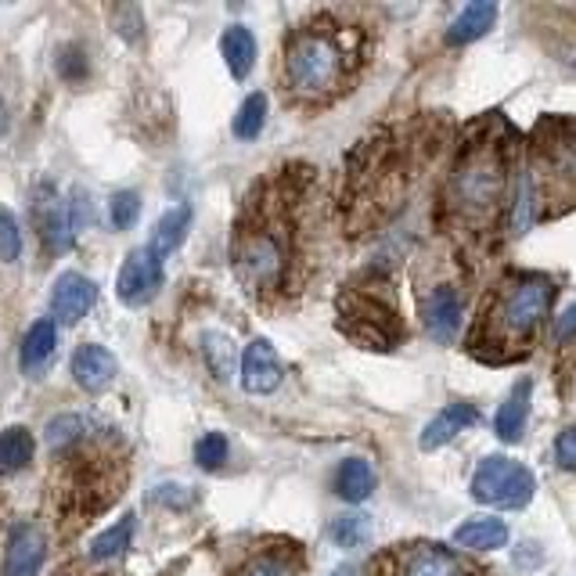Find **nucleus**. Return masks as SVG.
Listing matches in <instances>:
<instances>
[{"label": "nucleus", "mask_w": 576, "mask_h": 576, "mask_svg": "<svg viewBox=\"0 0 576 576\" xmlns=\"http://www.w3.org/2000/svg\"><path fill=\"white\" fill-rule=\"evenodd\" d=\"M371 490H374V469L364 457H346L336 472V494L350 504H360L371 497Z\"/></svg>", "instance_id": "5701e85b"}, {"label": "nucleus", "mask_w": 576, "mask_h": 576, "mask_svg": "<svg viewBox=\"0 0 576 576\" xmlns=\"http://www.w3.org/2000/svg\"><path fill=\"white\" fill-rule=\"evenodd\" d=\"M555 339L562 342V346H566V342H573L576 339V307H569L566 313H562V317H555Z\"/></svg>", "instance_id": "f704fd0d"}, {"label": "nucleus", "mask_w": 576, "mask_h": 576, "mask_svg": "<svg viewBox=\"0 0 576 576\" xmlns=\"http://www.w3.org/2000/svg\"><path fill=\"white\" fill-rule=\"evenodd\" d=\"M555 457L562 469H576V425H569L566 432H558L555 440Z\"/></svg>", "instance_id": "72a5a7b5"}, {"label": "nucleus", "mask_w": 576, "mask_h": 576, "mask_svg": "<svg viewBox=\"0 0 576 576\" xmlns=\"http://www.w3.org/2000/svg\"><path fill=\"white\" fill-rule=\"evenodd\" d=\"M264 123H267V94H249L241 101L238 115H235V137L238 141H256Z\"/></svg>", "instance_id": "bb28decb"}, {"label": "nucleus", "mask_w": 576, "mask_h": 576, "mask_svg": "<svg viewBox=\"0 0 576 576\" xmlns=\"http://www.w3.org/2000/svg\"><path fill=\"white\" fill-rule=\"evenodd\" d=\"M238 576H299V558L292 552H264Z\"/></svg>", "instance_id": "cd10ccee"}, {"label": "nucleus", "mask_w": 576, "mask_h": 576, "mask_svg": "<svg viewBox=\"0 0 576 576\" xmlns=\"http://www.w3.org/2000/svg\"><path fill=\"white\" fill-rule=\"evenodd\" d=\"M37 454V443H33V432L22 429V425H11L0 432V472H22L29 469V461Z\"/></svg>", "instance_id": "b1692460"}, {"label": "nucleus", "mask_w": 576, "mask_h": 576, "mask_svg": "<svg viewBox=\"0 0 576 576\" xmlns=\"http://www.w3.org/2000/svg\"><path fill=\"white\" fill-rule=\"evenodd\" d=\"M187 230H192V206H173V209H166L163 216H158L148 249L163 259L173 249H181V241L187 238Z\"/></svg>", "instance_id": "4be33fe9"}, {"label": "nucleus", "mask_w": 576, "mask_h": 576, "mask_svg": "<svg viewBox=\"0 0 576 576\" xmlns=\"http://www.w3.org/2000/svg\"><path fill=\"white\" fill-rule=\"evenodd\" d=\"M83 432V418L80 414H58L48 425V446L51 451H65V446H76Z\"/></svg>", "instance_id": "7c9ffc66"}, {"label": "nucleus", "mask_w": 576, "mask_h": 576, "mask_svg": "<svg viewBox=\"0 0 576 576\" xmlns=\"http://www.w3.org/2000/svg\"><path fill=\"white\" fill-rule=\"evenodd\" d=\"M475 422H480V411L472 408V403H451V408H443L432 422L425 425L422 432V451H440L443 443H451L457 432H465L472 429Z\"/></svg>", "instance_id": "dca6fc26"}, {"label": "nucleus", "mask_w": 576, "mask_h": 576, "mask_svg": "<svg viewBox=\"0 0 576 576\" xmlns=\"http://www.w3.org/2000/svg\"><path fill=\"white\" fill-rule=\"evenodd\" d=\"M339 313H342V328L364 346H379V350H385V346H393L400 336L397 307L389 299H379L374 292L342 296Z\"/></svg>", "instance_id": "0eeeda50"}, {"label": "nucleus", "mask_w": 576, "mask_h": 576, "mask_svg": "<svg viewBox=\"0 0 576 576\" xmlns=\"http://www.w3.org/2000/svg\"><path fill=\"white\" fill-rule=\"evenodd\" d=\"M368 537H371L368 515H342V518H336V526H331V541L339 547H360Z\"/></svg>", "instance_id": "c85d7f7f"}, {"label": "nucleus", "mask_w": 576, "mask_h": 576, "mask_svg": "<svg viewBox=\"0 0 576 576\" xmlns=\"http://www.w3.org/2000/svg\"><path fill=\"white\" fill-rule=\"evenodd\" d=\"M37 224H40L43 245L54 253H65L72 238H76V213H72V202H65L54 192H48L37 202Z\"/></svg>", "instance_id": "f8f14e48"}, {"label": "nucleus", "mask_w": 576, "mask_h": 576, "mask_svg": "<svg viewBox=\"0 0 576 576\" xmlns=\"http://www.w3.org/2000/svg\"><path fill=\"white\" fill-rule=\"evenodd\" d=\"M555 302V281L541 270H512L486 296L469 331V353L483 364L526 360L547 310Z\"/></svg>", "instance_id": "f03ea898"}, {"label": "nucleus", "mask_w": 576, "mask_h": 576, "mask_svg": "<svg viewBox=\"0 0 576 576\" xmlns=\"http://www.w3.org/2000/svg\"><path fill=\"white\" fill-rule=\"evenodd\" d=\"M512 158L515 134L497 112L469 130V141L461 144L451 181H446V216L457 235L486 241L501 230L508 213Z\"/></svg>", "instance_id": "f257e3e1"}, {"label": "nucleus", "mask_w": 576, "mask_h": 576, "mask_svg": "<svg viewBox=\"0 0 576 576\" xmlns=\"http://www.w3.org/2000/svg\"><path fill=\"white\" fill-rule=\"evenodd\" d=\"M141 216V195L137 192H115L112 202H109V220L115 230H126L134 227Z\"/></svg>", "instance_id": "c756f323"}, {"label": "nucleus", "mask_w": 576, "mask_h": 576, "mask_svg": "<svg viewBox=\"0 0 576 576\" xmlns=\"http://www.w3.org/2000/svg\"><path fill=\"white\" fill-rule=\"evenodd\" d=\"M195 461H198V469H206V472H216L227 461V436L224 432H206L198 443H195Z\"/></svg>", "instance_id": "2f4dec72"}, {"label": "nucleus", "mask_w": 576, "mask_h": 576, "mask_svg": "<svg viewBox=\"0 0 576 576\" xmlns=\"http://www.w3.org/2000/svg\"><path fill=\"white\" fill-rule=\"evenodd\" d=\"M220 54L230 69V76L245 80L256 65V37L249 25H227L220 37Z\"/></svg>", "instance_id": "a211bd4d"}, {"label": "nucleus", "mask_w": 576, "mask_h": 576, "mask_svg": "<svg viewBox=\"0 0 576 576\" xmlns=\"http://www.w3.org/2000/svg\"><path fill=\"white\" fill-rule=\"evenodd\" d=\"M94 299H97V285H94L91 278H86V274L69 270V274H62V278L54 281V292H51V313L58 317V321L76 325L80 317L91 313Z\"/></svg>", "instance_id": "ddd939ff"}, {"label": "nucleus", "mask_w": 576, "mask_h": 576, "mask_svg": "<svg viewBox=\"0 0 576 576\" xmlns=\"http://www.w3.org/2000/svg\"><path fill=\"white\" fill-rule=\"evenodd\" d=\"M235 264H238V278L253 288H274L281 281V270H285V245L274 230H253V235H241L238 238V253H235Z\"/></svg>", "instance_id": "6e6552de"}, {"label": "nucleus", "mask_w": 576, "mask_h": 576, "mask_svg": "<svg viewBox=\"0 0 576 576\" xmlns=\"http://www.w3.org/2000/svg\"><path fill=\"white\" fill-rule=\"evenodd\" d=\"M454 544L469 552H497L508 544V526L501 518H469L454 529Z\"/></svg>", "instance_id": "6ab92c4d"}, {"label": "nucleus", "mask_w": 576, "mask_h": 576, "mask_svg": "<svg viewBox=\"0 0 576 576\" xmlns=\"http://www.w3.org/2000/svg\"><path fill=\"white\" fill-rule=\"evenodd\" d=\"M54 346H58V328L51 317H43V321L29 325L25 339H22V350H19V360L25 371H40L51 364L54 357Z\"/></svg>", "instance_id": "412c9836"}, {"label": "nucleus", "mask_w": 576, "mask_h": 576, "mask_svg": "<svg viewBox=\"0 0 576 576\" xmlns=\"http://www.w3.org/2000/svg\"><path fill=\"white\" fill-rule=\"evenodd\" d=\"M350 54L342 48L339 33L328 29H302L285 51V80L299 97H328L346 80Z\"/></svg>", "instance_id": "20e7f679"}, {"label": "nucleus", "mask_w": 576, "mask_h": 576, "mask_svg": "<svg viewBox=\"0 0 576 576\" xmlns=\"http://www.w3.org/2000/svg\"><path fill=\"white\" fill-rule=\"evenodd\" d=\"M48 558V533L37 523H14L4 547V576H40Z\"/></svg>", "instance_id": "9d476101"}, {"label": "nucleus", "mask_w": 576, "mask_h": 576, "mask_svg": "<svg viewBox=\"0 0 576 576\" xmlns=\"http://www.w3.org/2000/svg\"><path fill=\"white\" fill-rule=\"evenodd\" d=\"M115 374H120V364H115V357L105 350V346L86 342L72 353V379H76V385L86 389V393H101V389H109Z\"/></svg>", "instance_id": "2eb2a0df"}, {"label": "nucleus", "mask_w": 576, "mask_h": 576, "mask_svg": "<svg viewBox=\"0 0 576 576\" xmlns=\"http://www.w3.org/2000/svg\"><path fill=\"white\" fill-rule=\"evenodd\" d=\"M526 192L547 220L576 209V120L569 115H547L533 130Z\"/></svg>", "instance_id": "7ed1b4c3"}, {"label": "nucleus", "mask_w": 576, "mask_h": 576, "mask_svg": "<svg viewBox=\"0 0 576 576\" xmlns=\"http://www.w3.org/2000/svg\"><path fill=\"white\" fill-rule=\"evenodd\" d=\"M134 529H137L134 515H123L120 523L109 526L105 533H97V537H94V544H91V558H94V562L120 558V555L126 552V547H130V541H134Z\"/></svg>", "instance_id": "393cba45"}, {"label": "nucleus", "mask_w": 576, "mask_h": 576, "mask_svg": "<svg viewBox=\"0 0 576 576\" xmlns=\"http://www.w3.org/2000/svg\"><path fill=\"white\" fill-rule=\"evenodd\" d=\"M163 288V259L152 249H134L120 267V278H115V292H120L123 307H144L152 302Z\"/></svg>", "instance_id": "1a4fd4ad"}, {"label": "nucleus", "mask_w": 576, "mask_h": 576, "mask_svg": "<svg viewBox=\"0 0 576 576\" xmlns=\"http://www.w3.org/2000/svg\"><path fill=\"white\" fill-rule=\"evenodd\" d=\"M379 573L382 576H486L457 552H451L446 544H432V541L400 544L397 552H389L379 562Z\"/></svg>", "instance_id": "423d86ee"}, {"label": "nucleus", "mask_w": 576, "mask_h": 576, "mask_svg": "<svg viewBox=\"0 0 576 576\" xmlns=\"http://www.w3.org/2000/svg\"><path fill=\"white\" fill-rule=\"evenodd\" d=\"M497 19V4H486V0H475V4H465L461 8V14L451 22V29H446V43L451 48H457V43H472L480 40L490 25H494Z\"/></svg>", "instance_id": "aec40b11"}, {"label": "nucleus", "mask_w": 576, "mask_h": 576, "mask_svg": "<svg viewBox=\"0 0 576 576\" xmlns=\"http://www.w3.org/2000/svg\"><path fill=\"white\" fill-rule=\"evenodd\" d=\"M285 371L281 360L274 353V346L267 339H253L241 353V389L253 397H267L281 385Z\"/></svg>", "instance_id": "9b49d317"}, {"label": "nucleus", "mask_w": 576, "mask_h": 576, "mask_svg": "<svg viewBox=\"0 0 576 576\" xmlns=\"http://www.w3.org/2000/svg\"><path fill=\"white\" fill-rule=\"evenodd\" d=\"M202 353H206L213 379L230 382V374H235V364H238V353L235 346H230V339L220 336V331H206V336H202Z\"/></svg>", "instance_id": "a878e982"}, {"label": "nucleus", "mask_w": 576, "mask_h": 576, "mask_svg": "<svg viewBox=\"0 0 576 576\" xmlns=\"http://www.w3.org/2000/svg\"><path fill=\"white\" fill-rule=\"evenodd\" d=\"M22 256V230L19 220L0 206V264H14Z\"/></svg>", "instance_id": "473e14b6"}, {"label": "nucleus", "mask_w": 576, "mask_h": 576, "mask_svg": "<svg viewBox=\"0 0 576 576\" xmlns=\"http://www.w3.org/2000/svg\"><path fill=\"white\" fill-rule=\"evenodd\" d=\"M533 490H537L533 472L501 454L483 457L472 475V497L480 504H494V508H526Z\"/></svg>", "instance_id": "39448f33"}, {"label": "nucleus", "mask_w": 576, "mask_h": 576, "mask_svg": "<svg viewBox=\"0 0 576 576\" xmlns=\"http://www.w3.org/2000/svg\"><path fill=\"white\" fill-rule=\"evenodd\" d=\"M529 400H533V382L523 379V382H515L508 400L501 403V411L494 418V432L504 443L523 440V429H526V418H529Z\"/></svg>", "instance_id": "f3484780"}, {"label": "nucleus", "mask_w": 576, "mask_h": 576, "mask_svg": "<svg viewBox=\"0 0 576 576\" xmlns=\"http://www.w3.org/2000/svg\"><path fill=\"white\" fill-rule=\"evenodd\" d=\"M422 317L429 336L436 342H454L457 328H461V296L454 285H436L429 288L422 299Z\"/></svg>", "instance_id": "4468645a"}, {"label": "nucleus", "mask_w": 576, "mask_h": 576, "mask_svg": "<svg viewBox=\"0 0 576 576\" xmlns=\"http://www.w3.org/2000/svg\"><path fill=\"white\" fill-rule=\"evenodd\" d=\"M331 576H360V573H357L353 566H339V569H336V573H331Z\"/></svg>", "instance_id": "c9c22d12"}]
</instances>
